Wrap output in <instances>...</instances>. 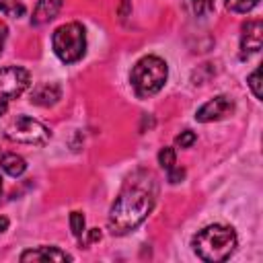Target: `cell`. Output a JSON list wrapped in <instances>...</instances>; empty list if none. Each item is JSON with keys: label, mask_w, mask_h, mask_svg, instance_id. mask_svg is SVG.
Wrapping results in <instances>:
<instances>
[{"label": "cell", "mask_w": 263, "mask_h": 263, "mask_svg": "<svg viewBox=\"0 0 263 263\" xmlns=\"http://www.w3.org/2000/svg\"><path fill=\"white\" fill-rule=\"evenodd\" d=\"M156 195H158V183L150 171L138 168L136 173H132L111 205L107 220L109 230L115 236H123L136 230L152 212L156 203Z\"/></svg>", "instance_id": "obj_1"}, {"label": "cell", "mask_w": 263, "mask_h": 263, "mask_svg": "<svg viewBox=\"0 0 263 263\" xmlns=\"http://www.w3.org/2000/svg\"><path fill=\"white\" fill-rule=\"evenodd\" d=\"M236 242H238V238H236L234 228H230L226 224H210L193 236L191 247L201 261L222 263L234 253Z\"/></svg>", "instance_id": "obj_2"}, {"label": "cell", "mask_w": 263, "mask_h": 263, "mask_svg": "<svg viewBox=\"0 0 263 263\" xmlns=\"http://www.w3.org/2000/svg\"><path fill=\"white\" fill-rule=\"evenodd\" d=\"M166 76H168V68H166V62L162 58L144 55L134 64L129 80L134 86V92L140 99H146V97L156 95L164 86Z\"/></svg>", "instance_id": "obj_3"}, {"label": "cell", "mask_w": 263, "mask_h": 263, "mask_svg": "<svg viewBox=\"0 0 263 263\" xmlns=\"http://www.w3.org/2000/svg\"><path fill=\"white\" fill-rule=\"evenodd\" d=\"M51 47L64 64L78 62L86 51V35L80 23L60 25L51 35Z\"/></svg>", "instance_id": "obj_4"}, {"label": "cell", "mask_w": 263, "mask_h": 263, "mask_svg": "<svg viewBox=\"0 0 263 263\" xmlns=\"http://www.w3.org/2000/svg\"><path fill=\"white\" fill-rule=\"evenodd\" d=\"M4 136L10 142L16 144H27V146H43L49 142L51 132L37 119L29 117V115H16L6 127H4Z\"/></svg>", "instance_id": "obj_5"}, {"label": "cell", "mask_w": 263, "mask_h": 263, "mask_svg": "<svg viewBox=\"0 0 263 263\" xmlns=\"http://www.w3.org/2000/svg\"><path fill=\"white\" fill-rule=\"evenodd\" d=\"M29 86V72L21 66H4L0 68V115L8 109L10 101L21 97Z\"/></svg>", "instance_id": "obj_6"}, {"label": "cell", "mask_w": 263, "mask_h": 263, "mask_svg": "<svg viewBox=\"0 0 263 263\" xmlns=\"http://www.w3.org/2000/svg\"><path fill=\"white\" fill-rule=\"evenodd\" d=\"M232 113H234V101L226 95H218L197 109L195 119L201 123H210V121H220Z\"/></svg>", "instance_id": "obj_7"}, {"label": "cell", "mask_w": 263, "mask_h": 263, "mask_svg": "<svg viewBox=\"0 0 263 263\" xmlns=\"http://www.w3.org/2000/svg\"><path fill=\"white\" fill-rule=\"evenodd\" d=\"M261 41H263V21L261 18L247 21L240 33V58L247 60L249 55L257 53L261 49Z\"/></svg>", "instance_id": "obj_8"}, {"label": "cell", "mask_w": 263, "mask_h": 263, "mask_svg": "<svg viewBox=\"0 0 263 263\" xmlns=\"http://www.w3.org/2000/svg\"><path fill=\"white\" fill-rule=\"evenodd\" d=\"M21 261H72V255L58 247H37L21 253Z\"/></svg>", "instance_id": "obj_9"}, {"label": "cell", "mask_w": 263, "mask_h": 263, "mask_svg": "<svg viewBox=\"0 0 263 263\" xmlns=\"http://www.w3.org/2000/svg\"><path fill=\"white\" fill-rule=\"evenodd\" d=\"M62 99V90L55 82H43L31 92V103L41 107H51Z\"/></svg>", "instance_id": "obj_10"}, {"label": "cell", "mask_w": 263, "mask_h": 263, "mask_svg": "<svg viewBox=\"0 0 263 263\" xmlns=\"http://www.w3.org/2000/svg\"><path fill=\"white\" fill-rule=\"evenodd\" d=\"M64 0H37V6L33 10V25H43L49 23L58 16V12L62 10Z\"/></svg>", "instance_id": "obj_11"}, {"label": "cell", "mask_w": 263, "mask_h": 263, "mask_svg": "<svg viewBox=\"0 0 263 263\" xmlns=\"http://www.w3.org/2000/svg\"><path fill=\"white\" fill-rule=\"evenodd\" d=\"M0 168L10 177H18V175H23L27 171V162H25L23 156H18L14 152H8V154L0 156Z\"/></svg>", "instance_id": "obj_12"}, {"label": "cell", "mask_w": 263, "mask_h": 263, "mask_svg": "<svg viewBox=\"0 0 263 263\" xmlns=\"http://www.w3.org/2000/svg\"><path fill=\"white\" fill-rule=\"evenodd\" d=\"M0 12L6 16H23L25 14V4L21 0H0Z\"/></svg>", "instance_id": "obj_13"}, {"label": "cell", "mask_w": 263, "mask_h": 263, "mask_svg": "<svg viewBox=\"0 0 263 263\" xmlns=\"http://www.w3.org/2000/svg\"><path fill=\"white\" fill-rule=\"evenodd\" d=\"M158 164H160L166 173H171V171L175 168V164H177L175 150H173V148H168V146H164V148L158 152Z\"/></svg>", "instance_id": "obj_14"}, {"label": "cell", "mask_w": 263, "mask_h": 263, "mask_svg": "<svg viewBox=\"0 0 263 263\" xmlns=\"http://www.w3.org/2000/svg\"><path fill=\"white\" fill-rule=\"evenodd\" d=\"M259 4V0H226V8L238 14H245L249 10H253Z\"/></svg>", "instance_id": "obj_15"}, {"label": "cell", "mask_w": 263, "mask_h": 263, "mask_svg": "<svg viewBox=\"0 0 263 263\" xmlns=\"http://www.w3.org/2000/svg\"><path fill=\"white\" fill-rule=\"evenodd\" d=\"M70 228H72V234L76 238H82V234L86 232L84 230V216L80 212H72L70 214Z\"/></svg>", "instance_id": "obj_16"}, {"label": "cell", "mask_w": 263, "mask_h": 263, "mask_svg": "<svg viewBox=\"0 0 263 263\" xmlns=\"http://www.w3.org/2000/svg\"><path fill=\"white\" fill-rule=\"evenodd\" d=\"M189 2L197 16H205L208 12L214 10V0H189Z\"/></svg>", "instance_id": "obj_17"}, {"label": "cell", "mask_w": 263, "mask_h": 263, "mask_svg": "<svg viewBox=\"0 0 263 263\" xmlns=\"http://www.w3.org/2000/svg\"><path fill=\"white\" fill-rule=\"evenodd\" d=\"M193 142H195V134H193L191 129H185V132H181V134L175 138V144H177L179 148H189Z\"/></svg>", "instance_id": "obj_18"}, {"label": "cell", "mask_w": 263, "mask_h": 263, "mask_svg": "<svg viewBox=\"0 0 263 263\" xmlns=\"http://www.w3.org/2000/svg\"><path fill=\"white\" fill-rule=\"evenodd\" d=\"M259 74H261V70L257 68V70H253L251 72V76H249V86H251V90H253V95H255V99H261V88H259Z\"/></svg>", "instance_id": "obj_19"}, {"label": "cell", "mask_w": 263, "mask_h": 263, "mask_svg": "<svg viewBox=\"0 0 263 263\" xmlns=\"http://www.w3.org/2000/svg\"><path fill=\"white\" fill-rule=\"evenodd\" d=\"M6 35H8V27L4 23H0V53H2V47H4V41H6Z\"/></svg>", "instance_id": "obj_20"}, {"label": "cell", "mask_w": 263, "mask_h": 263, "mask_svg": "<svg viewBox=\"0 0 263 263\" xmlns=\"http://www.w3.org/2000/svg\"><path fill=\"white\" fill-rule=\"evenodd\" d=\"M95 240H101V232H99V228H92L90 234H88V242H95Z\"/></svg>", "instance_id": "obj_21"}, {"label": "cell", "mask_w": 263, "mask_h": 263, "mask_svg": "<svg viewBox=\"0 0 263 263\" xmlns=\"http://www.w3.org/2000/svg\"><path fill=\"white\" fill-rule=\"evenodd\" d=\"M6 228H8V218H6V216H0V234H2Z\"/></svg>", "instance_id": "obj_22"}, {"label": "cell", "mask_w": 263, "mask_h": 263, "mask_svg": "<svg viewBox=\"0 0 263 263\" xmlns=\"http://www.w3.org/2000/svg\"><path fill=\"white\" fill-rule=\"evenodd\" d=\"M0 193H2V177H0Z\"/></svg>", "instance_id": "obj_23"}]
</instances>
